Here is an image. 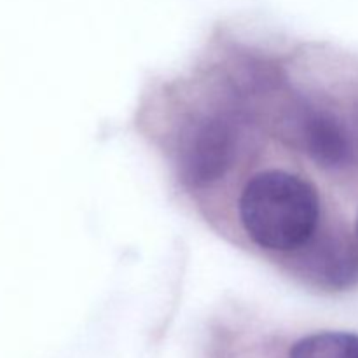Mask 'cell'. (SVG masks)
Masks as SVG:
<instances>
[{
    "instance_id": "obj_4",
    "label": "cell",
    "mask_w": 358,
    "mask_h": 358,
    "mask_svg": "<svg viewBox=\"0 0 358 358\" xmlns=\"http://www.w3.org/2000/svg\"><path fill=\"white\" fill-rule=\"evenodd\" d=\"M306 262L315 278L331 287L352 285L358 278V255L345 241L325 240L315 245Z\"/></svg>"
},
{
    "instance_id": "obj_5",
    "label": "cell",
    "mask_w": 358,
    "mask_h": 358,
    "mask_svg": "<svg viewBox=\"0 0 358 358\" xmlns=\"http://www.w3.org/2000/svg\"><path fill=\"white\" fill-rule=\"evenodd\" d=\"M290 358H358V334L320 332L301 339Z\"/></svg>"
},
{
    "instance_id": "obj_3",
    "label": "cell",
    "mask_w": 358,
    "mask_h": 358,
    "mask_svg": "<svg viewBox=\"0 0 358 358\" xmlns=\"http://www.w3.org/2000/svg\"><path fill=\"white\" fill-rule=\"evenodd\" d=\"M289 117L292 136L318 164L343 168L352 161L353 150L345 128L327 112L311 107H296Z\"/></svg>"
},
{
    "instance_id": "obj_2",
    "label": "cell",
    "mask_w": 358,
    "mask_h": 358,
    "mask_svg": "<svg viewBox=\"0 0 358 358\" xmlns=\"http://www.w3.org/2000/svg\"><path fill=\"white\" fill-rule=\"evenodd\" d=\"M234 157V131L220 117H199L189 122L180 136L178 164L185 180L205 185L222 177Z\"/></svg>"
},
{
    "instance_id": "obj_7",
    "label": "cell",
    "mask_w": 358,
    "mask_h": 358,
    "mask_svg": "<svg viewBox=\"0 0 358 358\" xmlns=\"http://www.w3.org/2000/svg\"><path fill=\"white\" fill-rule=\"evenodd\" d=\"M357 126H358V114H357Z\"/></svg>"
},
{
    "instance_id": "obj_1",
    "label": "cell",
    "mask_w": 358,
    "mask_h": 358,
    "mask_svg": "<svg viewBox=\"0 0 358 358\" xmlns=\"http://www.w3.org/2000/svg\"><path fill=\"white\" fill-rule=\"evenodd\" d=\"M240 215L248 236L262 248L296 250L313 238L320 201L310 182L282 170L255 175L243 189Z\"/></svg>"
},
{
    "instance_id": "obj_6",
    "label": "cell",
    "mask_w": 358,
    "mask_h": 358,
    "mask_svg": "<svg viewBox=\"0 0 358 358\" xmlns=\"http://www.w3.org/2000/svg\"><path fill=\"white\" fill-rule=\"evenodd\" d=\"M357 234H358V219H357Z\"/></svg>"
}]
</instances>
